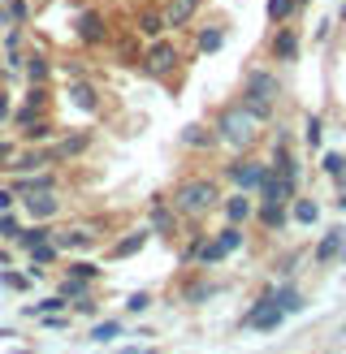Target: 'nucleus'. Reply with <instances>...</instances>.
<instances>
[{
  "instance_id": "1",
  "label": "nucleus",
  "mask_w": 346,
  "mask_h": 354,
  "mask_svg": "<svg viewBox=\"0 0 346 354\" xmlns=\"http://www.w3.org/2000/svg\"><path fill=\"white\" fill-rule=\"evenodd\" d=\"M260 126H264V121H260L247 104H225V109L217 113V143H230V151H247L255 138H260Z\"/></svg>"
},
{
  "instance_id": "2",
  "label": "nucleus",
  "mask_w": 346,
  "mask_h": 354,
  "mask_svg": "<svg viewBox=\"0 0 346 354\" xmlns=\"http://www.w3.org/2000/svg\"><path fill=\"white\" fill-rule=\"evenodd\" d=\"M169 203L178 207V216H203V212H212L217 203H221V190H217V182L212 177H186V182L169 194Z\"/></svg>"
},
{
  "instance_id": "3",
  "label": "nucleus",
  "mask_w": 346,
  "mask_h": 354,
  "mask_svg": "<svg viewBox=\"0 0 346 354\" xmlns=\"http://www.w3.org/2000/svg\"><path fill=\"white\" fill-rule=\"evenodd\" d=\"M277 95H282V82H277L273 74H264V69H251L247 82H242V104H247V109H251L260 121H268Z\"/></svg>"
},
{
  "instance_id": "4",
  "label": "nucleus",
  "mask_w": 346,
  "mask_h": 354,
  "mask_svg": "<svg viewBox=\"0 0 346 354\" xmlns=\"http://www.w3.org/2000/svg\"><path fill=\"white\" fill-rule=\"evenodd\" d=\"M260 203H290L294 199V190H299V182H294V177H282L273 165H268V173L260 177Z\"/></svg>"
},
{
  "instance_id": "5",
  "label": "nucleus",
  "mask_w": 346,
  "mask_h": 354,
  "mask_svg": "<svg viewBox=\"0 0 346 354\" xmlns=\"http://www.w3.org/2000/svg\"><path fill=\"white\" fill-rule=\"evenodd\" d=\"M143 69H147V74H156V78L173 74V69H178V48H173L169 39H152L147 52H143Z\"/></svg>"
},
{
  "instance_id": "6",
  "label": "nucleus",
  "mask_w": 346,
  "mask_h": 354,
  "mask_svg": "<svg viewBox=\"0 0 346 354\" xmlns=\"http://www.w3.org/2000/svg\"><path fill=\"white\" fill-rule=\"evenodd\" d=\"M86 147H91V130H74V134H65L52 143V165H65V160H74V156H82Z\"/></svg>"
},
{
  "instance_id": "7",
  "label": "nucleus",
  "mask_w": 346,
  "mask_h": 354,
  "mask_svg": "<svg viewBox=\"0 0 346 354\" xmlns=\"http://www.w3.org/2000/svg\"><path fill=\"white\" fill-rule=\"evenodd\" d=\"M299 30H294V26H282V30H277L273 35V44H268V57L273 61H282V65H294V61H299Z\"/></svg>"
},
{
  "instance_id": "8",
  "label": "nucleus",
  "mask_w": 346,
  "mask_h": 354,
  "mask_svg": "<svg viewBox=\"0 0 346 354\" xmlns=\"http://www.w3.org/2000/svg\"><path fill=\"white\" fill-rule=\"evenodd\" d=\"M264 173H268V165H264V160H234L230 169H225V177H230L238 190H255Z\"/></svg>"
},
{
  "instance_id": "9",
  "label": "nucleus",
  "mask_w": 346,
  "mask_h": 354,
  "mask_svg": "<svg viewBox=\"0 0 346 354\" xmlns=\"http://www.w3.org/2000/svg\"><path fill=\"white\" fill-rule=\"evenodd\" d=\"M342 246H346V229L334 225V229L320 238V246H316V268H329L334 259H342Z\"/></svg>"
},
{
  "instance_id": "10",
  "label": "nucleus",
  "mask_w": 346,
  "mask_h": 354,
  "mask_svg": "<svg viewBox=\"0 0 346 354\" xmlns=\"http://www.w3.org/2000/svg\"><path fill=\"white\" fill-rule=\"evenodd\" d=\"M74 30H78V39H82V44H104V39H109V26H104V17H100L95 9H86V13H78V22H74Z\"/></svg>"
},
{
  "instance_id": "11",
  "label": "nucleus",
  "mask_w": 346,
  "mask_h": 354,
  "mask_svg": "<svg viewBox=\"0 0 346 354\" xmlns=\"http://www.w3.org/2000/svg\"><path fill=\"white\" fill-rule=\"evenodd\" d=\"M152 234H161V238L178 234V207H173V203H165V199L152 203Z\"/></svg>"
},
{
  "instance_id": "12",
  "label": "nucleus",
  "mask_w": 346,
  "mask_h": 354,
  "mask_svg": "<svg viewBox=\"0 0 346 354\" xmlns=\"http://www.w3.org/2000/svg\"><path fill=\"white\" fill-rule=\"evenodd\" d=\"M26 212H30L35 221H52L61 212V199L52 190H35V194H26Z\"/></svg>"
},
{
  "instance_id": "13",
  "label": "nucleus",
  "mask_w": 346,
  "mask_h": 354,
  "mask_svg": "<svg viewBox=\"0 0 346 354\" xmlns=\"http://www.w3.org/2000/svg\"><path fill=\"white\" fill-rule=\"evenodd\" d=\"M57 238L61 251H86V246L95 242V229L91 225H74V229H61V234H52Z\"/></svg>"
},
{
  "instance_id": "14",
  "label": "nucleus",
  "mask_w": 346,
  "mask_h": 354,
  "mask_svg": "<svg viewBox=\"0 0 346 354\" xmlns=\"http://www.w3.org/2000/svg\"><path fill=\"white\" fill-rule=\"evenodd\" d=\"M221 44H225V26H221V22H212V26H199V30H195V52H203V57H212V52H221Z\"/></svg>"
},
{
  "instance_id": "15",
  "label": "nucleus",
  "mask_w": 346,
  "mask_h": 354,
  "mask_svg": "<svg viewBox=\"0 0 346 354\" xmlns=\"http://www.w3.org/2000/svg\"><path fill=\"white\" fill-rule=\"evenodd\" d=\"M255 216H260V225H264V229H273V234H277V229H286V221H290V203H260Z\"/></svg>"
},
{
  "instance_id": "16",
  "label": "nucleus",
  "mask_w": 346,
  "mask_h": 354,
  "mask_svg": "<svg viewBox=\"0 0 346 354\" xmlns=\"http://www.w3.org/2000/svg\"><path fill=\"white\" fill-rule=\"evenodd\" d=\"M221 212H225V221L230 225H242L251 216V199H247V190H238V194H230V199H221Z\"/></svg>"
},
{
  "instance_id": "17",
  "label": "nucleus",
  "mask_w": 346,
  "mask_h": 354,
  "mask_svg": "<svg viewBox=\"0 0 346 354\" xmlns=\"http://www.w3.org/2000/svg\"><path fill=\"white\" fill-rule=\"evenodd\" d=\"M52 186H57V177H52V173H17L13 194H35V190H52Z\"/></svg>"
},
{
  "instance_id": "18",
  "label": "nucleus",
  "mask_w": 346,
  "mask_h": 354,
  "mask_svg": "<svg viewBox=\"0 0 346 354\" xmlns=\"http://www.w3.org/2000/svg\"><path fill=\"white\" fill-rule=\"evenodd\" d=\"M195 9H199V0H169V5H165V22L169 26H186L190 17H195Z\"/></svg>"
},
{
  "instance_id": "19",
  "label": "nucleus",
  "mask_w": 346,
  "mask_h": 354,
  "mask_svg": "<svg viewBox=\"0 0 346 354\" xmlns=\"http://www.w3.org/2000/svg\"><path fill=\"white\" fill-rule=\"evenodd\" d=\"M69 100H74V109H86V113H95V109H100V91H95L91 82H82V78L69 86Z\"/></svg>"
},
{
  "instance_id": "20",
  "label": "nucleus",
  "mask_w": 346,
  "mask_h": 354,
  "mask_svg": "<svg viewBox=\"0 0 346 354\" xmlns=\"http://www.w3.org/2000/svg\"><path fill=\"white\" fill-rule=\"evenodd\" d=\"M165 9H143L138 13V35H147V39H161L165 35Z\"/></svg>"
},
{
  "instance_id": "21",
  "label": "nucleus",
  "mask_w": 346,
  "mask_h": 354,
  "mask_svg": "<svg viewBox=\"0 0 346 354\" xmlns=\"http://www.w3.org/2000/svg\"><path fill=\"white\" fill-rule=\"evenodd\" d=\"M290 221L294 225H316L320 221V203L316 199H290Z\"/></svg>"
},
{
  "instance_id": "22",
  "label": "nucleus",
  "mask_w": 346,
  "mask_h": 354,
  "mask_svg": "<svg viewBox=\"0 0 346 354\" xmlns=\"http://www.w3.org/2000/svg\"><path fill=\"white\" fill-rule=\"evenodd\" d=\"M44 165H52V156H48V151H26V156H13V160H9L13 173H39Z\"/></svg>"
},
{
  "instance_id": "23",
  "label": "nucleus",
  "mask_w": 346,
  "mask_h": 354,
  "mask_svg": "<svg viewBox=\"0 0 346 354\" xmlns=\"http://www.w3.org/2000/svg\"><path fill=\"white\" fill-rule=\"evenodd\" d=\"M22 251H35V246H44V242H52V229L48 225H30V229H22V234L13 238Z\"/></svg>"
},
{
  "instance_id": "24",
  "label": "nucleus",
  "mask_w": 346,
  "mask_h": 354,
  "mask_svg": "<svg viewBox=\"0 0 346 354\" xmlns=\"http://www.w3.org/2000/svg\"><path fill=\"white\" fill-rule=\"evenodd\" d=\"M212 242L221 246L225 255H230V251H238V246L247 242V238H242V225H230V221H225V229H217V238H212Z\"/></svg>"
},
{
  "instance_id": "25",
  "label": "nucleus",
  "mask_w": 346,
  "mask_h": 354,
  "mask_svg": "<svg viewBox=\"0 0 346 354\" xmlns=\"http://www.w3.org/2000/svg\"><path fill=\"white\" fill-rule=\"evenodd\" d=\"M48 74H52V61L44 57V52H30L26 57V78L30 82H48Z\"/></svg>"
},
{
  "instance_id": "26",
  "label": "nucleus",
  "mask_w": 346,
  "mask_h": 354,
  "mask_svg": "<svg viewBox=\"0 0 346 354\" xmlns=\"http://www.w3.org/2000/svg\"><path fill=\"white\" fill-rule=\"evenodd\" d=\"M273 298H277V307H282L286 315H294V311H303V294L294 290V286H282V290H273Z\"/></svg>"
},
{
  "instance_id": "27",
  "label": "nucleus",
  "mask_w": 346,
  "mask_h": 354,
  "mask_svg": "<svg viewBox=\"0 0 346 354\" xmlns=\"http://www.w3.org/2000/svg\"><path fill=\"white\" fill-rule=\"evenodd\" d=\"M264 13H268V22H273V26H282L286 17L299 13V0H268V9H264Z\"/></svg>"
},
{
  "instance_id": "28",
  "label": "nucleus",
  "mask_w": 346,
  "mask_h": 354,
  "mask_svg": "<svg viewBox=\"0 0 346 354\" xmlns=\"http://www.w3.org/2000/svg\"><path fill=\"white\" fill-rule=\"evenodd\" d=\"M182 143H186V147H212V143H217V130H208V126H190V130L182 134Z\"/></svg>"
},
{
  "instance_id": "29",
  "label": "nucleus",
  "mask_w": 346,
  "mask_h": 354,
  "mask_svg": "<svg viewBox=\"0 0 346 354\" xmlns=\"http://www.w3.org/2000/svg\"><path fill=\"white\" fill-rule=\"evenodd\" d=\"M342 165H346L342 151H325V156H320V173L329 177V182H342Z\"/></svg>"
},
{
  "instance_id": "30",
  "label": "nucleus",
  "mask_w": 346,
  "mask_h": 354,
  "mask_svg": "<svg viewBox=\"0 0 346 354\" xmlns=\"http://www.w3.org/2000/svg\"><path fill=\"white\" fill-rule=\"evenodd\" d=\"M65 303H69L65 294H52V298H44V303H35V307H26V311H30V315H57V311H61Z\"/></svg>"
},
{
  "instance_id": "31",
  "label": "nucleus",
  "mask_w": 346,
  "mask_h": 354,
  "mask_svg": "<svg viewBox=\"0 0 346 354\" xmlns=\"http://www.w3.org/2000/svg\"><path fill=\"white\" fill-rule=\"evenodd\" d=\"M61 294H65V298H82V294H91V281H82V277H65V281H61Z\"/></svg>"
},
{
  "instance_id": "32",
  "label": "nucleus",
  "mask_w": 346,
  "mask_h": 354,
  "mask_svg": "<svg viewBox=\"0 0 346 354\" xmlns=\"http://www.w3.org/2000/svg\"><path fill=\"white\" fill-rule=\"evenodd\" d=\"M143 242H147V234H134V238H121V242L113 246V255H117V259H126V255H134V251H138V246H143Z\"/></svg>"
},
{
  "instance_id": "33",
  "label": "nucleus",
  "mask_w": 346,
  "mask_h": 354,
  "mask_svg": "<svg viewBox=\"0 0 346 354\" xmlns=\"http://www.w3.org/2000/svg\"><path fill=\"white\" fill-rule=\"evenodd\" d=\"M69 277H82V281H95L100 277V268L91 259H78V263H69Z\"/></svg>"
},
{
  "instance_id": "34",
  "label": "nucleus",
  "mask_w": 346,
  "mask_h": 354,
  "mask_svg": "<svg viewBox=\"0 0 346 354\" xmlns=\"http://www.w3.org/2000/svg\"><path fill=\"white\" fill-rule=\"evenodd\" d=\"M121 333H126L121 324H95L91 328V342H113V337H121Z\"/></svg>"
},
{
  "instance_id": "35",
  "label": "nucleus",
  "mask_w": 346,
  "mask_h": 354,
  "mask_svg": "<svg viewBox=\"0 0 346 354\" xmlns=\"http://www.w3.org/2000/svg\"><path fill=\"white\" fill-rule=\"evenodd\" d=\"M52 134H57V130H52L48 121H35V126H26V138H30V143H44V138H52Z\"/></svg>"
},
{
  "instance_id": "36",
  "label": "nucleus",
  "mask_w": 346,
  "mask_h": 354,
  "mask_svg": "<svg viewBox=\"0 0 346 354\" xmlns=\"http://www.w3.org/2000/svg\"><path fill=\"white\" fill-rule=\"evenodd\" d=\"M5 5H9V13H5V17H13V22H26V17H30L26 0H5Z\"/></svg>"
},
{
  "instance_id": "37",
  "label": "nucleus",
  "mask_w": 346,
  "mask_h": 354,
  "mask_svg": "<svg viewBox=\"0 0 346 354\" xmlns=\"http://www.w3.org/2000/svg\"><path fill=\"white\" fill-rule=\"evenodd\" d=\"M212 294H221V286H190V303H203V298H212Z\"/></svg>"
},
{
  "instance_id": "38",
  "label": "nucleus",
  "mask_w": 346,
  "mask_h": 354,
  "mask_svg": "<svg viewBox=\"0 0 346 354\" xmlns=\"http://www.w3.org/2000/svg\"><path fill=\"white\" fill-rule=\"evenodd\" d=\"M17 234H22V225H17L9 212H5V216H0V238H17Z\"/></svg>"
},
{
  "instance_id": "39",
  "label": "nucleus",
  "mask_w": 346,
  "mask_h": 354,
  "mask_svg": "<svg viewBox=\"0 0 346 354\" xmlns=\"http://www.w3.org/2000/svg\"><path fill=\"white\" fill-rule=\"evenodd\" d=\"M147 307H152V298H147V294H130V303H126V311H130V315L147 311Z\"/></svg>"
},
{
  "instance_id": "40",
  "label": "nucleus",
  "mask_w": 346,
  "mask_h": 354,
  "mask_svg": "<svg viewBox=\"0 0 346 354\" xmlns=\"http://www.w3.org/2000/svg\"><path fill=\"white\" fill-rule=\"evenodd\" d=\"M5 286H9V290H26V286H30V272H26V277H22V272H5Z\"/></svg>"
},
{
  "instance_id": "41",
  "label": "nucleus",
  "mask_w": 346,
  "mask_h": 354,
  "mask_svg": "<svg viewBox=\"0 0 346 354\" xmlns=\"http://www.w3.org/2000/svg\"><path fill=\"white\" fill-rule=\"evenodd\" d=\"M74 311H78V315H95V303H91V294L74 298Z\"/></svg>"
},
{
  "instance_id": "42",
  "label": "nucleus",
  "mask_w": 346,
  "mask_h": 354,
  "mask_svg": "<svg viewBox=\"0 0 346 354\" xmlns=\"http://www.w3.org/2000/svg\"><path fill=\"white\" fill-rule=\"evenodd\" d=\"M307 143L320 147V121H316V117H307Z\"/></svg>"
},
{
  "instance_id": "43",
  "label": "nucleus",
  "mask_w": 346,
  "mask_h": 354,
  "mask_svg": "<svg viewBox=\"0 0 346 354\" xmlns=\"http://www.w3.org/2000/svg\"><path fill=\"white\" fill-rule=\"evenodd\" d=\"M13 199H17L13 190H0V212H9V207H13Z\"/></svg>"
},
{
  "instance_id": "44",
  "label": "nucleus",
  "mask_w": 346,
  "mask_h": 354,
  "mask_svg": "<svg viewBox=\"0 0 346 354\" xmlns=\"http://www.w3.org/2000/svg\"><path fill=\"white\" fill-rule=\"evenodd\" d=\"M9 160H13V147H9V143H0V169H9Z\"/></svg>"
},
{
  "instance_id": "45",
  "label": "nucleus",
  "mask_w": 346,
  "mask_h": 354,
  "mask_svg": "<svg viewBox=\"0 0 346 354\" xmlns=\"http://www.w3.org/2000/svg\"><path fill=\"white\" fill-rule=\"evenodd\" d=\"M5 117H9V95L0 91V121H5Z\"/></svg>"
},
{
  "instance_id": "46",
  "label": "nucleus",
  "mask_w": 346,
  "mask_h": 354,
  "mask_svg": "<svg viewBox=\"0 0 346 354\" xmlns=\"http://www.w3.org/2000/svg\"><path fill=\"white\" fill-rule=\"evenodd\" d=\"M338 186H342V190H346V165H342V182H338Z\"/></svg>"
},
{
  "instance_id": "47",
  "label": "nucleus",
  "mask_w": 346,
  "mask_h": 354,
  "mask_svg": "<svg viewBox=\"0 0 346 354\" xmlns=\"http://www.w3.org/2000/svg\"><path fill=\"white\" fill-rule=\"evenodd\" d=\"M342 22H346V9H342Z\"/></svg>"
}]
</instances>
